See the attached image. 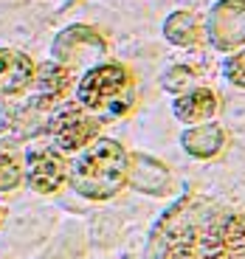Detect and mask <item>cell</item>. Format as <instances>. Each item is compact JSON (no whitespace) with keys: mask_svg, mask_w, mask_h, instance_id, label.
I'll return each mask as SVG.
<instances>
[{"mask_svg":"<svg viewBox=\"0 0 245 259\" xmlns=\"http://www.w3.org/2000/svg\"><path fill=\"white\" fill-rule=\"evenodd\" d=\"M214 217L217 211L203 197H181L155 223L149 237V259H200L203 237Z\"/></svg>","mask_w":245,"mask_h":259,"instance_id":"cell-1","label":"cell"},{"mask_svg":"<svg viewBox=\"0 0 245 259\" xmlns=\"http://www.w3.org/2000/svg\"><path fill=\"white\" fill-rule=\"evenodd\" d=\"M226 79L234 82L237 88H245V51H237L226 59Z\"/></svg>","mask_w":245,"mask_h":259,"instance_id":"cell-17","label":"cell"},{"mask_svg":"<svg viewBox=\"0 0 245 259\" xmlns=\"http://www.w3.org/2000/svg\"><path fill=\"white\" fill-rule=\"evenodd\" d=\"M161 84H164V91L181 96V93H186V91H192V88H194V71H192V68H186V65H172V68L164 73Z\"/></svg>","mask_w":245,"mask_h":259,"instance_id":"cell-15","label":"cell"},{"mask_svg":"<svg viewBox=\"0 0 245 259\" xmlns=\"http://www.w3.org/2000/svg\"><path fill=\"white\" fill-rule=\"evenodd\" d=\"M206 37L217 51L245 46V0H220L206 17Z\"/></svg>","mask_w":245,"mask_h":259,"instance_id":"cell-6","label":"cell"},{"mask_svg":"<svg viewBox=\"0 0 245 259\" xmlns=\"http://www.w3.org/2000/svg\"><path fill=\"white\" fill-rule=\"evenodd\" d=\"M127 183L144 194H167L172 186V175L161 161L138 152V155L127 158Z\"/></svg>","mask_w":245,"mask_h":259,"instance_id":"cell-9","label":"cell"},{"mask_svg":"<svg viewBox=\"0 0 245 259\" xmlns=\"http://www.w3.org/2000/svg\"><path fill=\"white\" fill-rule=\"evenodd\" d=\"M20 181H23L20 163L9 152H0V192H12L14 186H20Z\"/></svg>","mask_w":245,"mask_h":259,"instance_id":"cell-16","label":"cell"},{"mask_svg":"<svg viewBox=\"0 0 245 259\" xmlns=\"http://www.w3.org/2000/svg\"><path fill=\"white\" fill-rule=\"evenodd\" d=\"M127 152L113 138H93L71 163V186L88 200H110L127 186Z\"/></svg>","mask_w":245,"mask_h":259,"instance_id":"cell-2","label":"cell"},{"mask_svg":"<svg viewBox=\"0 0 245 259\" xmlns=\"http://www.w3.org/2000/svg\"><path fill=\"white\" fill-rule=\"evenodd\" d=\"M181 144L189 155H194V158H214L220 149H223V144H226V133H223L217 124L203 121V124H197V127L186 130L181 136Z\"/></svg>","mask_w":245,"mask_h":259,"instance_id":"cell-13","label":"cell"},{"mask_svg":"<svg viewBox=\"0 0 245 259\" xmlns=\"http://www.w3.org/2000/svg\"><path fill=\"white\" fill-rule=\"evenodd\" d=\"M172 110L183 124H203L217 113V96L209 88H192L175 99Z\"/></svg>","mask_w":245,"mask_h":259,"instance_id":"cell-11","label":"cell"},{"mask_svg":"<svg viewBox=\"0 0 245 259\" xmlns=\"http://www.w3.org/2000/svg\"><path fill=\"white\" fill-rule=\"evenodd\" d=\"M164 34L172 46H181V48H192L200 42L203 31H200V23L194 20V14L189 12H175L167 17L164 23Z\"/></svg>","mask_w":245,"mask_h":259,"instance_id":"cell-14","label":"cell"},{"mask_svg":"<svg viewBox=\"0 0 245 259\" xmlns=\"http://www.w3.org/2000/svg\"><path fill=\"white\" fill-rule=\"evenodd\" d=\"M34 62L20 51L0 48V96H17L31 84Z\"/></svg>","mask_w":245,"mask_h":259,"instance_id":"cell-10","label":"cell"},{"mask_svg":"<svg viewBox=\"0 0 245 259\" xmlns=\"http://www.w3.org/2000/svg\"><path fill=\"white\" fill-rule=\"evenodd\" d=\"M79 104L99 121H113L133 110L136 104V79L116 62H104L88 68L79 82Z\"/></svg>","mask_w":245,"mask_h":259,"instance_id":"cell-3","label":"cell"},{"mask_svg":"<svg viewBox=\"0 0 245 259\" xmlns=\"http://www.w3.org/2000/svg\"><path fill=\"white\" fill-rule=\"evenodd\" d=\"M9 127V110H6V104L0 102V133Z\"/></svg>","mask_w":245,"mask_h":259,"instance_id":"cell-18","label":"cell"},{"mask_svg":"<svg viewBox=\"0 0 245 259\" xmlns=\"http://www.w3.org/2000/svg\"><path fill=\"white\" fill-rule=\"evenodd\" d=\"M46 127L62 152H79L99 138V118H93L82 104H65Z\"/></svg>","mask_w":245,"mask_h":259,"instance_id":"cell-5","label":"cell"},{"mask_svg":"<svg viewBox=\"0 0 245 259\" xmlns=\"http://www.w3.org/2000/svg\"><path fill=\"white\" fill-rule=\"evenodd\" d=\"M51 51H54V62L65 65L68 71H76V68H93V62L107 54V42L96 28L71 26L57 34Z\"/></svg>","mask_w":245,"mask_h":259,"instance_id":"cell-4","label":"cell"},{"mask_svg":"<svg viewBox=\"0 0 245 259\" xmlns=\"http://www.w3.org/2000/svg\"><path fill=\"white\" fill-rule=\"evenodd\" d=\"M28 186L39 194H51L68 178V166H65L62 155L54 152V149H39L28 155V169H26Z\"/></svg>","mask_w":245,"mask_h":259,"instance_id":"cell-8","label":"cell"},{"mask_svg":"<svg viewBox=\"0 0 245 259\" xmlns=\"http://www.w3.org/2000/svg\"><path fill=\"white\" fill-rule=\"evenodd\" d=\"M31 82H34V91H37L34 102L48 107V104H54L57 99H62L68 93V88H71V71L59 62H48L39 71H34Z\"/></svg>","mask_w":245,"mask_h":259,"instance_id":"cell-12","label":"cell"},{"mask_svg":"<svg viewBox=\"0 0 245 259\" xmlns=\"http://www.w3.org/2000/svg\"><path fill=\"white\" fill-rule=\"evenodd\" d=\"M245 251V214H226V217H214L203 237L200 259H220L226 253Z\"/></svg>","mask_w":245,"mask_h":259,"instance_id":"cell-7","label":"cell"}]
</instances>
